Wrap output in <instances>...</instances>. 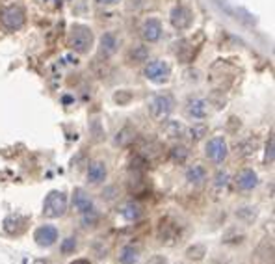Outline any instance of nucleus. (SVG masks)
Masks as SVG:
<instances>
[{
	"label": "nucleus",
	"instance_id": "obj_9",
	"mask_svg": "<svg viewBox=\"0 0 275 264\" xmlns=\"http://www.w3.org/2000/svg\"><path fill=\"white\" fill-rule=\"evenodd\" d=\"M236 186H238V190L242 192H251L255 190L258 186V175L255 169H251V167H244V169H240L238 175H236Z\"/></svg>",
	"mask_w": 275,
	"mask_h": 264
},
{
	"label": "nucleus",
	"instance_id": "obj_1",
	"mask_svg": "<svg viewBox=\"0 0 275 264\" xmlns=\"http://www.w3.org/2000/svg\"><path fill=\"white\" fill-rule=\"evenodd\" d=\"M93 41H95V37H93V32L89 26L86 25H74L69 32V47L74 50V52H78V54H86L89 52L93 47Z\"/></svg>",
	"mask_w": 275,
	"mask_h": 264
},
{
	"label": "nucleus",
	"instance_id": "obj_3",
	"mask_svg": "<svg viewBox=\"0 0 275 264\" xmlns=\"http://www.w3.org/2000/svg\"><path fill=\"white\" fill-rule=\"evenodd\" d=\"M67 212V196L60 190L50 192L49 196L45 197L43 203V216L47 218H61Z\"/></svg>",
	"mask_w": 275,
	"mask_h": 264
},
{
	"label": "nucleus",
	"instance_id": "obj_17",
	"mask_svg": "<svg viewBox=\"0 0 275 264\" xmlns=\"http://www.w3.org/2000/svg\"><path fill=\"white\" fill-rule=\"evenodd\" d=\"M186 181H188L192 186H201L205 181H207V169L201 166V164H192V166L186 169Z\"/></svg>",
	"mask_w": 275,
	"mask_h": 264
},
{
	"label": "nucleus",
	"instance_id": "obj_10",
	"mask_svg": "<svg viewBox=\"0 0 275 264\" xmlns=\"http://www.w3.org/2000/svg\"><path fill=\"white\" fill-rule=\"evenodd\" d=\"M34 240H36L37 246H41V247L54 246L56 240H58V229H56L54 225H41V227L36 229Z\"/></svg>",
	"mask_w": 275,
	"mask_h": 264
},
{
	"label": "nucleus",
	"instance_id": "obj_8",
	"mask_svg": "<svg viewBox=\"0 0 275 264\" xmlns=\"http://www.w3.org/2000/svg\"><path fill=\"white\" fill-rule=\"evenodd\" d=\"M169 21H171L173 28L177 30H188L194 21V13L190 12L186 6H175L169 13Z\"/></svg>",
	"mask_w": 275,
	"mask_h": 264
},
{
	"label": "nucleus",
	"instance_id": "obj_27",
	"mask_svg": "<svg viewBox=\"0 0 275 264\" xmlns=\"http://www.w3.org/2000/svg\"><path fill=\"white\" fill-rule=\"evenodd\" d=\"M80 216H82V225H84V227H95L99 223V212L95 207L86 210V212H82Z\"/></svg>",
	"mask_w": 275,
	"mask_h": 264
},
{
	"label": "nucleus",
	"instance_id": "obj_19",
	"mask_svg": "<svg viewBox=\"0 0 275 264\" xmlns=\"http://www.w3.org/2000/svg\"><path fill=\"white\" fill-rule=\"evenodd\" d=\"M117 50V37L116 34L112 32H106L103 37H101V54L104 56H112Z\"/></svg>",
	"mask_w": 275,
	"mask_h": 264
},
{
	"label": "nucleus",
	"instance_id": "obj_5",
	"mask_svg": "<svg viewBox=\"0 0 275 264\" xmlns=\"http://www.w3.org/2000/svg\"><path fill=\"white\" fill-rule=\"evenodd\" d=\"M143 76L154 84H167L169 76H171V67L164 60H154L143 67Z\"/></svg>",
	"mask_w": 275,
	"mask_h": 264
},
{
	"label": "nucleus",
	"instance_id": "obj_35",
	"mask_svg": "<svg viewBox=\"0 0 275 264\" xmlns=\"http://www.w3.org/2000/svg\"><path fill=\"white\" fill-rule=\"evenodd\" d=\"M99 4H104V6H110V4H116L117 0H95Z\"/></svg>",
	"mask_w": 275,
	"mask_h": 264
},
{
	"label": "nucleus",
	"instance_id": "obj_33",
	"mask_svg": "<svg viewBox=\"0 0 275 264\" xmlns=\"http://www.w3.org/2000/svg\"><path fill=\"white\" fill-rule=\"evenodd\" d=\"M266 162L268 164L273 162V138H269L268 145H266Z\"/></svg>",
	"mask_w": 275,
	"mask_h": 264
},
{
	"label": "nucleus",
	"instance_id": "obj_7",
	"mask_svg": "<svg viewBox=\"0 0 275 264\" xmlns=\"http://www.w3.org/2000/svg\"><path fill=\"white\" fill-rule=\"evenodd\" d=\"M158 238L165 246H175L177 240L180 238V227H178L175 221L169 220V218H165V220L160 221Z\"/></svg>",
	"mask_w": 275,
	"mask_h": 264
},
{
	"label": "nucleus",
	"instance_id": "obj_15",
	"mask_svg": "<svg viewBox=\"0 0 275 264\" xmlns=\"http://www.w3.org/2000/svg\"><path fill=\"white\" fill-rule=\"evenodd\" d=\"M162 132H164L167 138H171V140H180V138H184V136H186L188 129L184 127L182 121H175V119H169V121H164Z\"/></svg>",
	"mask_w": 275,
	"mask_h": 264
},
{
	"label": "nucleus",
	"instance_id": "obj_4",
	"mask_svg": "<svg viewBox=\"0 0 275 264\" xmlns=\"http://www.w3.org/2000/svg\"><path fill=\"white\" fill-rule=\"evenodd\" d=\"M173 97L167 95V93H162V95H154L151 101H149V114L153 116V119L156 121H165L169 114L173 112Z\"/></svg>",
	"mask_w": 275,
	"mask_h": 264
},
{
	"label": "nucleus",
	"instance_id": "obj_12",
	"mask_svg": "<svg viewBox=\"0 0 275 264\" xmlns=\"http://www.w3.org/2000/svg\"><path fill=\"white\" fill-rule=\"evenodd\" d=\"M141 37L147 43H156L162 37V23L158 19H147L143 26H141Z\"/></svg>",
	"mask_w": 275,
	"mask_h": 264
},
{
	"label": "nucleus",
	"instance_id": "obj_25",
	"mask_svg": "<svg viewBox=\"0 0 275 264\" xmlns=\"http://www.w3.org/2000/svg\"><path fill=\"white\" fill-rule=\"evenodd\" d=\"M169 156H171V160L175 164H184L190 156V151L186 145H175V147H171V151H169Z\"/></svg>",
	"mask_w": 275,
	"mask_h": 264
},
{
	"label": "nucleus",
	"instance_id": "obj_29",
	"mask_svg": "<svg viewBox=\"0 0 275 264\" xmlns=\"http://www.w3.org/2000/svg\"><path fill=\"white\" fill-rule=\"evenodd\" d=\"M205 255H207V247L201 246V244L190 246L188 249H186V257H188L190 260H201Z\"/></svg>",
	"mask_w": 275,
	"mask_h": 264
},
{
	"label": "nucleus",
	"instance_id": "obj_30",
	"mask_svg": "<svg viewBox=\"0 0 275 264\" xmlns=\"http://www.w3.org/2000/svg\"><path fill=\"white\" fill-rule=\"evenodd\" d=\"M130 56H132L134 62H145L147 58H149V50L143 45H138V47H134V49L130 50Z\"/></svg>",
	"mask_w": 275,
	"mask_h": 264
},
{
	"label": "nucleus",
	"instance_id": "obj_26",
	"mask_svg": "<svg viewBox=\"0 0 275 264\" xmlns=\"http://www.w3.org/2000/svg\"><path fill=\"white\" fill-rule=\"evenodd\" d=\"M257 209L255 207H240L238 210H236V218L238 220H242L244 223H253V221L257 220Z\"/></svg>",
	"mask_w": 275,
	"mask_h": 264
},
{
	"label": "nucleus",
	"instance_id": "obj_2",
	"mask_svg": "<svg viewBox=\"0 0 275 264\" xmlns=\"http://www.w3.org/2000/svg\"><path fill=\"white\" fill-rule=\"evenodd\" d=\"M26 23V12L21 4H12V6H6L2 12H0V25L4 26L6 30L15 32L21 30Z\"/></svg>",
	"mask_w": 275,
	"mask_h": 264
},
{
	"label": "nucleus",
	"instance_id": "obj_28",
	"mask_svg": "<svg viewBox=\"0 0 275 264\" xmlns=\"http://www.w3.org/2000/svg\"><path fill=\"white\" fill-rule=\"evenodd\" d=\"M192 141H199L208 134V127L205 123H194V127L188 130Z\"/></svg>",
	"mask_w": 275,
	"mask_h": 264
},
{
	"label": "nucleus",
	"instance_id": "obj_6",
	"mask_svg": "<svg viewBox=\"0 0 275 264\" xmlns=\"http://www.w3.org/2000/svg\"><path fill=\"white\" fill-rule=\"evenodd\" d=\"M205 154L210 162L214 164H223L229 154V147H227V141L223 136H214L207 141V147H205Z\"/></svg>",
	"mask_w": 275,
	"mask_h": 264
},
{
	"label": "nucleus",
	"instance_id": "obj_31",
	"mask_svg": "<svg viewBox=\"0 0 275 264\" xmlns=\"http://www.w3.org/2000/svg\"><path fill=\"white\" fill-rule=\"evenodd\" d=\"M74 249H76V238H73V236H69V238H65L63 242H61V253H73Z\"/></svg>",
	"mask_w": 275,
	"mask_h": 264
},
{
	"label": "nucleus",
	"instance_id": "obj_21",
	"mask_svg": "<svg viewBox=\"0 0 275 264\" xmlns=\"http://www.w3.org/2000/svg\"><path fill=\"white\" fill-rule=\"evenodd\" d=\"M257 147H258L257 140L247 138V140L240 141L238 145H236V154H238V156H244V158H247V156H253V154L257 153Z\"/></svg>",
	"mask_w": 275,
	"mask_h": 264
},
{
	"label": "nucleus",
	"instance_id": "obj_20",
	"mask_svg": "<svg viewBox=\"0 0 275 264\" xmlns=\"http://www.w3.org/2000/svg\"><path fill=\"white\" fill-rule=\"evenodd\" d=\"M134 140H136V130L130 129V127H123L116 134V138H114V143L119 145V147H129Z\"/></svg>",
	"mask_w": 275,
	"mask_h": 264
},
{
	"label": "nucleus",
	"instance_id": "obj_18",
	"mask_svg": "<svg viewBox=\"0 0 275 264\" xmlns=\"http://www.w3.org/2000/svg\"><path fill=\"white\" fill-rule=\"evenodd\" d=\"M140 260V247L134 244H127L119 249V262L121 264H138Z\"/></svg>",
	"mask_w": 275,
	"mask_h": 264
},
{
	"label": "nucleus",
	"instance_id": "obj_13",
	"mask_svg": "<svg viewBox=\"0 0 275 264\" xmlns=\"http://www.w3.org/2000/svg\"><path fill=\"white\" fill-rule=\"evenodd\" d=\"M106 175H108V169H106V164L101 162V160H95L87 166V181L91 185H101L106 181Z\"/></svg>",
	"mask_w": 275,
	"mask_h": 264
},
{
	"label": "nucleus",
	"instance_id": "obj_14",
	"mask_svg": "<svg viewBox=\"0 0 275 264\" xmlns=\"http://www.w3.org/2000/svg\"><path fill=\"white\" fill-rule=\"evenodd\" d=\"M26 223H28V220H26L25 216L12 214L4 220V231L10 234H21L26 229Z\"/></svg>",
	"mask_w": 275,
	"mask_h": 264
},
{
	"label": "nucleus",
	"instance_id": "obj_16",
	"mask_svg": "<svg viewBox=\"0 0 275 264\" xmlns=\"http://www.w3.org/2000/svg\"><path fill=\"white\" fill-rule=\"evenodd\" d=\"M73 207H74V210H76L78 214H82V212H86V210L93 209L91 197L87 196L82 188H76V190L73 192Z\"/></svg>",
	"mask_w": 275,
	"mask_h": 264
},
{
	"label": "nucleus",
	"instance_id": "obj_24",
	"mask_svg": "<svg viewBox=\"0 0 275 264\" xmlns=\"http://www.w3.org/2000/svg\"><path fill=\"white\" fill-rule=\"evenodd\" d=\"M140 151H141L140 156L147 162V160L158 158V156H160V151H162V147H160L158 143H153V141H151V143H145V145H143V147H141Z\"/></svg>",
	"mask_w": 275,
	"mask_h": 264
},
{
	"label": "nucleus",
	"instance_id": "obj_36",
	"mask_svg": "<svg viewBox=\"0 0 275 264\" xmlns=\"http://www.w3.org/2000/svg\"><path fill=\"white\" fill-rule=\"evenodd\" d=\"M71 264H91V262H89L87 258H76V260H73Z\"/></svg>",
	"mask_w": 275,
	"mask_h": 264
},
{
	"label": "nucleus",
	"instance_id": "obj_32",
	"mask_svg": "<svg viewBox=\"0 0 275 264\" xmlns=\"http://www.w3.org/2000/svg\"><path fill=\"white\" fill-rule=\"evenodd\" d=\"M114 99H116V103H119V105H127L130 99H132V95H130L129 92H125V90H123V92L116 93V97Z\"/></svg>",
	"mask_w": 275,
	"mask_h": 264
},
{
	"label": "nucleus",
	"instance_id": "obj_22",
	"mask_svg": "<svg viewBox=\"0 0 275 264\" xmlns=\"http://www.w3.org/2000/svg\"><path fill=\"white\" fill-rule=\"evenodd\" d=\"M121 212V216L125 218L127 221H136V220H140V216H141V209H140V205L138 203H127V205H123V209L119 210Z\"/></svg>",
	"mask_w": 275,
	"mask_h": 264
},
{
	"label": "nucleus",
	"instance_id": "obj_34",
	"mask_svg": "<svg viewBox=\"0 0 275 264\" xmlns=\"http://www.w3.org/2000/svg\"><path fill=\"white\" fill-rule=\"evenodd\" d=\"M147 264H167V258L162 257V255H156V257H153Z\"/></svg>",
	"mask_w": 275,
	"mask_h": 264
},
{
	"label": "nucleus",
	"instance_id": "obj_11",
	"mask_svg": "<svg viewBox=\"0 0 275 264\" xmlns=\"http://www.w3.org/2000/svg\"><path fill=\"white\" fill-rule=\"evenodd\" d=\"M186 114H188V117H192V119H197V121L207 119V116H208V103L205 101V99H201V97L188 99V103H186Z\"/></svg>",
	"mask_w": 275,
	"mask_h": 264
},
{
	"label": "nucleus",
	"instance_id": "obj_23",
	"mask_svg": "<svg viewBox=\"0 0 275 264\" xmlns=\"http://www.w3.org/2000/svg\"><path fill=\"white\" fill-rule=\"evenodd\" d=\"M231 185V175L225 169H220V171L214 175V190L216 192H225Z\"/></svg>",
	"mask_w": 275,
	"mask_h": 264
}]
</instances>
